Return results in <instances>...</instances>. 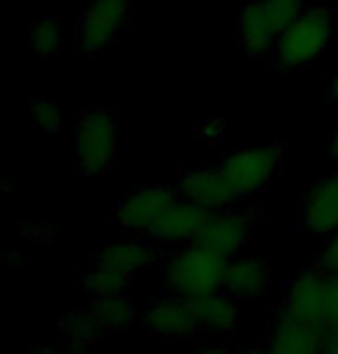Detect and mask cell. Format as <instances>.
<instances>
[{"mask_svg":"<svg viewBox=\"0 0 338 354\" xmlns=\"http://www.w3.org/2000/svg\"><path fill=\"white\" fill-rule=\"evenodd\" d=\"M338 17L327 5L306 8L301 17H297L288 26L271 53V63L278 70H301L322 56V51L331 44L336 35Z\"/></svg>","mask_w":338,"mask_h":354,"instance_id":"1","label":"cell"},{"mask_svg":"<svg viewBox=\"0 0 338 354\" xmlns=\"http://www.w3.org/2000/svg\"><path fill=\"white\" fill-rule=\"evenodd\" d=\"M229 259L197 243H188L174 250L165 262V283L171 294L183 299H202L223 290Z\"/></svg>","mask_w":338,"mask_h":354,"instance_id":"2","label":"cell"},{"mask_svg":"<svg viewBox=\"0 0 338 354\" xmlns=\"http://www.w3.org/2000/svg\"><path fill=\"white\" fill-rule=\"evenodd\" d=\"M118 153V128L104 106H91L77 121V171L79 176H100Z\"/></svg>","mask_w":338,"mask_h":354,"instance_id":"3","label":"cell"},{"mask_svg":"<svg viewBox=\"0 0 338 354\" xmlns=\"http://www.w3.org/2000/svg\"><path fill=\"white\" fill-rule=\"evenodd\" d=\"M174 190L162 183L144 185L135 192H128L116 209V225L132 236H147L156 232L160 220L167 216V211L178 202Z\"/></svg>","mask_w":338,"mask_h":354,"instance_id":"4","label":"cell"},{"mask_svg":"<svg viewBox=\"0 0 338 354\" xmlns=\"http://www.w3.org/2000/svg\"><path fill=\"white\" fill-rule=\"evenodd\" d=\"M285 144H267L255 149H243L232 153L223 160L220 169L229 183L238 190V195L246 197L264 188L281 169Z\"/></svg>","mask_w":338,"mask_h":354,"instance_id":"5","label":"cell"},{"mask_svg":"<svg viewBox=\"0 0 338 354\" xmlns=\"http://www.w3.org/2000/svg\"><path fill=\"white\" fill-rule=\"evenodd\" d=\"M132 15V0H91L79 17L82 49L88 53L102 51L118 37Z\"/></svg>","mask_w":338,"mask_h":354,"instance_id":"6","label":"cell"},{"mask_svg":"<svg viewBox=\"0 0 338 354\" xmlns=\"http://www.w3.org/2000/svg\"><path fill=\"white\" fill-rule=\"evenodd\" d=\"M327 276L322 269H306L297 276L288 287L281 317L294 319V322L315 326L322 331L324 324V301H327Z\"/></svg>","mask_w":338,"mask_h":354,"instance_id":"7","label":"cell"},{"mask_svg":"<svg viewBox=\"0 0 338 354\" xmlns=\"http://www.w3.org/2000/svg\"><path fill=\"white\" fill-rule=\"evenodd\" d=\"M285 28L276 19L274 12L264 0H250L238 10L236 17V32L238 44L246 56L250 58H267L274 53V46Z\"/></svg>","mask_w":338,"mask_h":354,"instance_id":"8","label":"cell"},{"mask_svg":"<svg viewBox=\"0 0 338 354\" xmlns=\"http://www.w3.org/2000/svg\"><path fill=\"white\" fill-rule=\"evenodd\" d=\"M250 230H253V213L241 211H214L195 236L197 245L207 248L225 259H232L246 245Z\"/></svg>","mask_w":338,"mask_h":354,"instance_id":"9","label":"cell"},{"mask_svg":"<svg viewBox=\"0 0 338 354\" xmlns=\"http://www.w3.org/2000/svg\"><path fill=\"white\" fill-rule=\"evenodd\" d=\"M178 195L209 211L232 209L241 199L238 190L229 183V178L225 176L220 167L181 174V178H178Z\"/></svg>","mask_w":338,"mask_h":354,"instance_id":"10","label":"cell"},{"mask_svg":"<svg viewBox=\"0 0 338 354\" xmlns=\"http://www.w3.org/2000/svg\"><path fill=\"white\" fill-rule=\"evenodd\" d=\"M144 326L160 338H185L202 329L195 304L183 297H162L144 310Z\"/></svg>","mask_w":338,"mask_h":354,"instance_id":"11","label":"cell"},{"mask_svg":"<svg viewBox=\"0 0 338 354\" xmlns=\"http://www.w3.org/2000/svg\"><path fill=\"white\" fill-rule=\"evenodd\" d=\"M214 211L204 209V206L188 202V199H178V202L167 211V216L160 220L156 232L151 234V241L167 243V245H185L192 243L195 236L200 234L204 223Z\"/></svg>","mask_w":338,"mask_h":354,"instance_id":"12","label":"cell"},{"mask_svg":"<svg viewBox=\"0 0 338 354\" xmlns=\"http://www.w3.org/2000/svg\"><path fill=\"white\" fill-rule=\"evenodd\" d=\"M301 223L310 234L338 232V174L317 181L306 195L301 211Z\"/></svg>","mask_w":338,"mask_h":354,"instance_id":"13","label":"cell"},{"mask_svg":"<svg viewBox=\"0 0 338 354\" xmlns=\"http://www.w3.org/2000/svg\"><path fill=\"white\" fill-rule=\"evenodd\" d=\"M271 285V271L264 259L257 257H232L225 273L223 290L234 299L262 297Z\"/></svg>","mask_w":338,"mask_h":354,"instance_id":"14","label":"cell"},{"mask_svg":"<svg viewBox=\"0 0 338 354\" xmlns=\"http://www.w3.org/2000/svg\"><path fill=\"white\" fill-rule=\"evenodd\" d=\"M324 333L315 326L294 322L278 315L276 326L271 329L269 354H322Z\"/></svg>","mask_w":338,"mask_h":354,"instance_id":"15","label":"cell"},{"mask_svg":"<svg viewBox=\"0 0 338 354\" xmlns=\"http://www.w3.org/2000/svg\"><path fill=\"white\" fill-rule=\"evenodd\" d=\"M156 262L153 245L139 239H118V241L104 243L100 252L95 255V264L109 266L128 276H135L137 271L147 269L149 264Z\"/></svg>","mask_w":338,"mask_h":354,"instance_id":"16","label":"cell"},{"mask_svg":"<svg viewBox=\"0 0 338 354\" xmlns=\"http://www.w3.org/2000/svg\"><path fill=\"white\" fill-rule=\"evenodd\" d=\"M192 304H195L202 329L229 333L238 326V308L234 304V297H229L227 292L209 294V297L195 299Z\"/></svg>","mask_w":338,"mask_h":354,"instance_id":"17","label":"cell"},{"mask_svg":"<svg viewBox=\"0 0 338 354\" xmlns=\"http://www.w3.org/2000/svg\"><path fill=\"white\" fill-rule=\"evenodd\" d=\"M58 331H61V343L65 350L84 354L100 338V333L104 329L95 319V315L88 310V313H65L61 317V324H58Z\"/></svg>","mask_w":338,"mask_h":354,"instance_id":"18","label":"cell"},{"mask_svg":"<svg viewBox=\"0 0 338 354\" xmlns=\"http://www.w3.org/2000/svg\"><path fill=\"white\" fill-rule=\"evenodd\" d=\"M91 313L104 331H123L135 324V306L123 297H102L91 301Z\"/></svg>","mask_w":338,"mask_h":354,"instance_id":"19","label":"cell"},{"mask_svg":"<svg viewBox=\"0 0 338 354\" xmlns=\"http://www.w3.org/2000/svg\"><path fill=\"white\" fill-rule=\"evenodd\" d=\"M84 287L93 299L123 297V294L132 287V276L116 271V269H109V266L95 264V266H91L88 273H86Z\"/></svg>","mask_w":338,"mask_h":354,"instance_id":"20","label":"cell"},{"mask_svg":"<svg viewBox=\"0 0 338 354\" xmlns=\"http://www.w3.org/2000/svg\"><path fill=\"white\" fill-rule=\"evenodd\" d=\"M28 35H30V49L37 58H51L63 44L61 21L49 15L37 17L35 21L30 24Z\"/></svg>","mask_w":338,"mask_h":354,"instance_id":"21","label":"cell"},{"mask_svg":"<svg viewBox=\"0 0 338 354\" xmlns=\"http://www.w3.org/2000/svg\"><path fill=\"white\" fill-rule=\"evenodd\" d=\"M30 118L39 130L44 132H58L63 128V113L56 104H51L49 100L37 97L30 104Z\"/></svg>","mask_w":338,"mask_h":354,"instance_id":"22","label":"cell"},{"mask_svg":"<svg viewBox=\"0 0 338 354\" xmlns=\"http://www.w3.org/2000/svg\"><path fill=\"white\" fill-rule=\"evenodd\" d=\"M324 338L338 336V273L327 276V301H324Z\"/></svg>","mask_w":338,"mask_h":354,"instance_id":"23","label":"cell"},{"mask_svg":"<svg viewBox=\"0 0 338 354\" xmlns=\"http://www.w3.org/2000/svg\"><path fill=\"white\" fill-rule=\"evenodd\" d=\"M264 3L269 5V10L276 15L283 28H288L297 17L306 12V0H264Z\"/></svg>","mask_w":338,"mask_h":354,"instance_id":"24","label":"cell"},{"mask_svg":"<svg viewBox=\"0 0 338 354\" xmlns=\"http://www.w3.org/2000/svg\"><path fill=\"white\" fill-rule=\"evenodd\" d=\"M322 269L327 273H338V232L331 234L327 248L322 252Z\"/></svg>","mask_w":338,"mask_h":354,"instance_id":"25","label":"cell"},{"mask_svg":"<svg viewBox=\"0 0 338 354\" xmlns=\"http://www.w3.org/2000/svg\"><path fill=\"white\" fill-rule=\"evenodd\" d=\"M225 132V123L223 121H204L200 123L197 128V137L200 139H207V142H218Z\"/></svg>","mask_w":338,"mask_h":354,"instance_id":"26","label":"cell"},{"mask_svg":"<svg viewBox=\"0 0 338 354\" xmlns=\"http://www.w3.org/2000/svg\"><path fill=\"white\" fill-rule=\"evenodd\" d=\"M329 158L338 162V128L331 132V142H329Z\"/></svg>","mask_w":338,"mask_h":354,"instance_id":"27","label":"cell"},{"mask_svg":"<svg viewBox=\"0 0 338 354\" xmlns=\"http://www.w3.org/2000/svg\"><path fill=\"white\" fill-rule=\"evenodd\" d=\"M322 354H338V336L324 340V350Z\"/></svg>","mask_w":338,"mask_h":354,"instance_id":"28","label":"cell"},{"mask_svg":"<svg viewBox=\"0 0 338 354\" xmlns=\"http://www.w3.org/2000/svg\"><path fill=\"white\" fill-rule=\"evenodd\" d=\"M329 93H331V100L338 104V72L334 75V79H331V88H329Z\"/></svg>","mask_w":338,"mask_h":354,"instance_id":"29","label":"cell"},{"mask_svg":"<svg viewBox=\"0 0 338 354\" xmlns=\"http://www.w3.org/2000/svg\"><path fill=\"white\" fill-rule=\"evenodd\" d=\"M32 354H61V352H58V347H54V345H42V347H37Z\"/></svg>","mask_w":338,"mask_h":354,"instance_id":"30","label":"cell"},{"mask_svg":"<svg viewBox=\"0 0 338 354\" xmlns=\"http://www.w3.org/2000/svg\"><path fill=\"white\" fill-rule=\"evenodd\" d=\"M200 354H229V352L223 350V347H207V350L200 352Z\"/></svg>","mask_w":338,"mask_h":354,"instance_id":"31","label":"cell"},{"mask_svg":"<svg viewBox=\"0 0 338 354\" xmlns=\"http://www.w3.org/2000/svg\"><path fill=\"white\" fill-rule=\"evenodd\" d=\"M241 354H269V352H262V350H253V347H250V350H243Z\"/></svg>","mask_w":338,"mask_h":354,"instance_id":"32","label":"cell"}]
</instances>
